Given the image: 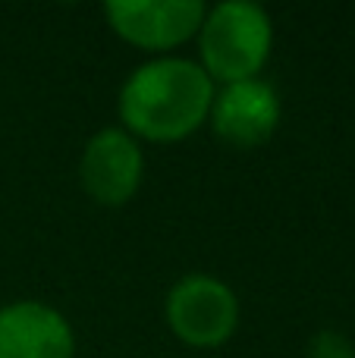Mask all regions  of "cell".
<instances>
[{"label":"cell","instance_id":"cell-1","mask_svg":"<svg viewBox=\"0 0 355 358\" xmlns=\"http://www.w3.org/2000/svg\"><path fill=\"white\" fill-rule=\"evenodd\" d=\"M214 94V82L201 63L182 57H157L123 82L119 123L132 138L180 142L205 126Z\"/></svg>","mask_w":355,"mask_h":358},{"label":"cell","instance_id":"cell-2","mask_svg":"<svg viewBox=\"0 0 355 358\" xmlns=\"http://www.w3.org/2000/svg\"><path fill=\"white\" fill-rule=\"evenodd\" d=\"M274 44V25L264 6L230 0L205 13L198 29V57L201 69L211 82L236 85L261 73Z\"/></svg>","mask_w":355,"mask_h":358},{"label":"cell","instance_id":"cell-3","mask_svg":"<svg viewBox=\"0 0 355 358\" xmlns=\"http://www.w3.org/2000/svg\"><path fill=\"white\" fill-rule=\"evenodd\" d=\"M164 315L186 346L214 349L236 334L239 299L224 280L211 273H189L170 286Z\"/></svg>","mask_w":355,"mask_h":358},{"label":"cell","instance_id":"cell-4","mask_svg":"<svg viewBox=\"0 0 355 358\" xmlns=\"http://www.w3.org/2000/svg\"><path fill=\"white\" fill-rule=\"evenodd\" d=\"M145 176V157L138 138L123 126H104L88 138L79 161V182L88 198L104 208H119L132 201Z\"/></svg>","mask_w":355,"mask_h":358},{"label":"cell","instance_id":"cell-5","mask_svg":"<svg viewBox=\"0 0 355 358\" xmlns=\"http://www.w3.org/2000/svg\"><path fill=\"white\" fill-rule=\"evenodd\" d=\"M198 0H113L104 6L110 29L142 50H170L198 35L205 22Z\"/></svg>","mask_w":355,"mask_h":358},{"label":"cell","instance_id":"cell-6","mask_svg":"<svg viewBox=\"0 0 355 358\" xmlns=\"http://www.w3.org/2000/svg\"><path fill=\"white\" fill-rule=\"evenodd\" d=\"M211 129L224 145L239 151L258 148L270 142L280 123V98L261 79L224 85V92L214 94L211 104Z\"/></svg>","mask_w":355,"mask_h":358},{"label":"cell","instance_id":"cell-7","mask_svg":"<svg viewBox=\"0 0 355 358\" xmlns=\"http://www.w3.org/2000/svg\"><path fill=\"white\" fill-rule=\"evenodd\" d=\"M75 334L57 308L44 302H13L0 308V358H73Z\"/></svg>","mask_w":355,"mask_h":358},{"label":"cell","instance_id":"cell-8","mask_svg":"<svg viewBox=\"0 0 355 358\" xmlns=\"http://www.w3.org/2000/svg\"><path fill=\"white\" fill-rule=\"evenodd\" d=\"M308 358H355V343L340 330H318L308 343Z\"/></svg>","mask_w":355,"mask_h":358}]
</instances>
